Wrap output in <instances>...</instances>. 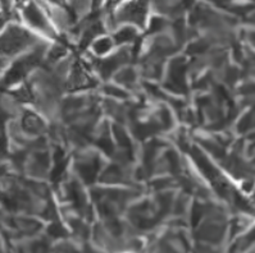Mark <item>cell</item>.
Returning <instances> with one entry per match:
<instances>
[{"label":"cell","instance_id":"obj_3","mask_svg":"<svg viewBox=\"0 0 255 253\" xmlns=\"http://www.w3.org/2000/svg\"><path fill=\"white\" fill-rule=\"evenodd\" d=\"M114 46V41L107 36H98L91 42V48L98 57H109Z\"/></svg>","mask_w":255,"mask_h":253},{"label":"cell","instance_id":"obj_6","mask_svg":"<svg viewBox=\"0 0 255 253\" xmlns=\"http://www.w3.org/2000/svg\"><path fill=\"white\" fill-rule=\"evenodd\" d=\"M10 60L9 59H5V58L0 57V80H1V77H3L4 72H5L6 67H8V64H9Z\"/></svg>","mask_w":255,"mask_h":253},{"label":"cell","instance_id":"obj_1","mask_svg":"<svg viewBox=\"0 0 255 253\" xmlns=\"http://www.w3.org/2000/svg\"><path fill=\"white\" fill-rule=\"evenodd\" d=\"M40 37L31 32L21 22L12 21L0 33V57L14 59L36 46Z\"/></svg>","mask_w":255,"mask_h":253},{"label":"cell","instance_id":"obj_9","mask_svg":"<svg viewBox=\"0 0 255 253\" xmlns=\"http://www.w3.org/2000/svg\"><path fill=\"white\" fill-rule=\"evenodd\" d=\"M4 10V8H3V4H1V1H0V13L3 12Z\"/></svg>","mask_w":255,"mask_h":253},{"label":"cell","instance_id":"obj_4","mask_svg":"<svg viewBox=\"0 0 255 253\" xmlns=\"http://www.w3.org/2000/svg\"><path fill=\"white\" fill-rule=\"evenodd\" d=\"M136 27L132 26V24H125L117 31L116 36H114V39L116 41L120 42V44H128V42H132L133 40L136 39Z\"/></svg>","mask_w":255,"mask_h":253},{"label":"cell","instance_id":"obj_8","mask_svg":"<svg viewBox=\"0 0 255 253\" xmlns=\"http://www.w3.org/2000/svg\"><path fill=\"white\" fill-rule=\"evenodd\" d=\"M0 253H4V250H3V245H1V241H0Z\"/></svg>","mask_w":255,"mask_h":253},{"label":"cell","instance_id":"obj_2","mask_svg":"<svg viewBox=\"0 0 255 253\" xmlns=\"http://www.w3.org/2000/svg\"><path fill=\"white\" fill-rule=\"evenodd\" d=\"M21 22L26 28L39 36L40 39H50L57 33V27L51 21V17L42 1L39 0H27L21 6L15 9Z\"/></svg>","mask_w":255,"mask_h":253},{"label":"cell","instance_id":"obj_7","mask_svg":"<svg viewBox=\"0 0 255 253\" xmlns=\"http://www.w3.org/2000/svg\"><path fill=\"white\" fill-rule=\"evenodd\" d=\"M118 253H138V252H135V251H127V250H125V251H121V252H118Z\"/></svg>","mask_w":255,"mask_h":253},{"label":"cell","instance_id":"obj_5","mask_svg":"<svg viewBox=\"0 0 255 253\" xmlns=\"http://www.w3.org/2000/svg\"><path fill=\"white\" fill-rule=\"evenodd\" d=\"M44 4H48L49 6H54V8H64L67 4V0H40Z\"/></svg>","mask_w":255,"mask_h":253}]
</instances>
